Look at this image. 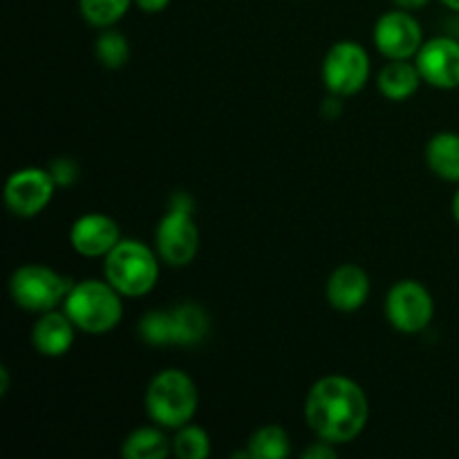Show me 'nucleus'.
Here are the masks:
<instances>
[{
	"mask_svg": "<svg viewBox=\"0 0 459 459\" xmlns=\"http://www.w3.org/2000/svg\"><path fill=\"white\" fill-rule=\"evenodd\" d=\"M370 417L368 397L357 381L341 375L318 379L305 399V420L318 439L348 444L363 433Z\"/></svg>",
	"mask_w": 459,
	"mask_h": 459,
	"instance_id": "obj_1",
	"label": "nucleus"
},
{
	"mask_svg": "<svg viewBox=\"0 0 459 459\" xmlns=\"http://www.w3.org/2000/svg\"><path fill=\"white\" fill-rule=\"evenodd\" d=\"M146 412L155 424L164 429H182L191 424L197 412L200 394L186 372L178 368L161 370L152 377L146 388Z\"/></svg>",
	"mask_w": 459,
	"mask_h": 459,
	"instance_id": "obj_2",
	"label": "nucleus"
},
{
	"mask_svg": "<svg viewBox=\"0 0 459 459\" xmlns=\"http://www.w3.org/2000/svg\"><path fill=\"white\" fill-rule=\"evenodd\" d=\"M63 305L76 330L88 334H106L115 330L124 314L121 294L108 281L74 282Z\"/></svg>",
	"mask_w": 459,
	"mask_h": 459,
	"instance_id": "obj_3",
	"label": "nucleus"
},
{
	"mask_svg": "<svg viewBox=\"0 0 459 459\" xmlns=\"http://www.w3.org/2000/svg\"><path fill=\"white\" fill-rule=\"evenodd\" d=\"M106 281L128 299H139L157 285L160 263L151 247L139 240H119L103 263Z\"/></svg>",
	"mask_w": 459,
	"mask_h": 459,
	"instance_id": "obj_4",
	"label": "nucleus"
},
{
	"mask_svg": "<svg viewBox=\"0 0 459 459\" xmlns=\"http://www.w3.org/2000/svg\"><path fill=\"white\" fill-rule=\"evenodd\" d=\"M157 254L170 267H186L200 249V231L193 220V200L186 193H175L170 209L155 231Z\"/></svg>",
	"mask_w": 459,
	"mask_h": 459,
	"instance_id": "obj_5",
	"label": "nucleus"
},
{
	"mask_svg": "<svg viewBox=\"0 0 459 459\" xmlns=\"http://www.w3.org/2000/svg\"><path fill=\"white\" fill-rule=\"evenodd\" d=\"M74 282L45 264H22L9 278V294L27 312H49L65 300Z\"/></svg>",
	"mask_w": 459,
	"mask_h": 459,
	"instance_id": "obj_6",
	"label": "nucleus"
},
{
	"mask_svg": "<svg viewBox=\"0 0 459 459\" xmlns=\"http://www.w3.org/2000/svg\"><path fill=\"white\" fill-rule=\"evenodd\" d=\"M370 79V56L354 40L332 45L323 61V81L334 97H352L361 92Z\"/></svg>",
	"mask_w": 459,
	"mask_h": 459,
	"instance_id": "obj_7",
	"label": "nucleus"
},
{
	"mask_svg": "<svg viewBox=\"0 0 459 459\" xmlns=\"http://www.w3.org/2000/svg\"><path fill=\"white\" fill-rule=\"evenodd\" d=\"M435 303L430 291L417 281H399L385 296V316L394 330L417 334L430 325Z\"/></svg>",
	"mask_w": 459,
	"mask_h": 459,
	"instance_id": "obj_8",
	"label": "nucleus"
},
{
	"mask_svg": "<svg viewBox=\"0 0 459 459\" xmlns=\"http://www.w3.org/2000/svg\"><path fill=\"white\" fill-rule=\"evenodd\" d=\"M54 188H56V182L49 170L30 166V169H21L9 175V179L4 182L3 197L13 215L34 218L49 204V200L54 197Z\"/></svg>",
	"mask_w": 459,
	"mask_h": 459,
	"instance_id": "obj_9",
	"label": "nucleus"
},
{
	"mask_svg": "<svg viewBox=\"0 0 459 459\" xmlns=\"http://www.w3.org/2000/svg\"><path fill=\"white\" fill-rule=\"evenodd\" d=\"M375 45L390 61L417 56L424 45L420 21L406 9L385 12L375 25Z\"/></svg>",
	"mask_w": 459,
	"mask_h": 459,
	"instance_id": "obj_10",
	"label": "nucleus"
},
{
	"mask_svg": "<svg viewBox=\"0 0 459 459\" xmlns=\"http://www.w3.org/2000/svg\"><path fill=\"white\" fill-rule=\"evenodd\" d=\"M421 79L439 90L459 88V40L437 36L421 45L415 61Z\"/></svg>",
	"mask_w": 459,
	"mask_h": 459,
	"instance_id": "obj_11",
	"label": "nucleus"
},
{
	"mask_svg": "<svg viewBox=\"0 0 459 459\" xmlns=\"http://www.w3.org/2000/svg\"><path fill=\"white\" fill-rule=\"evenodd\" d=\"M119 240V224L103 213L81 215L70 229L72 249L85 258H106Z\"/></svg>",
	"mask_w": 459,
	"mask_h": 459,
	"instance_id": "obj_12",
	"label": "nucleus"
},
{
	"mask_svg": "<svg viewBox=\"0 0 459 459\" xmlns=\"http://www.w3.org/2000/svg\"><path fill=\"white\" fill-rule=\"evenodd\" d=\"M370 296V278L359 264H341L327 281V300L339 312L363 307Z\"/></svg>",
	"mask_w": 459,
	"mask_h": 459,
	"instance_id": "obj_13",
	"label": "nucleus"
},
{
	"mask_svg": "<svg viewBox=\"0 0 459 459\" xmlns=\"http://www.w3.org/2000/svg\"><path fill=\"white\" fill-rule=\"evenodd\" d=\"M72 343H74V323L67 314L49 309L31 327V345L43 357H63Z\"/></svg>",
	"mask_w": 459,
	"mask_h": 459,
	"instance_id": "obj_14",
	"label": "nucleus"
},
{
	"mask_svg": "<svg viewBox=\"0 0 459 459\" xmlns=\"http://www.w3.org/2000/svg\"><path fill=\"white\" fill-rule=\"evenodd\" d=\"M421 81L424 79H421L417 65H412L408 58H403V61H390L388 65H384L377 83H379L381 94L385 99H390V101H406L408 97H412L420 90Z\"/></svg>",
	"mask_w": 459,
	"mask_h": 459,
	"instance_id": "obj_15",
	"label": "nucleus"
},
{
	"mask_svg": "<svg viewBox=\"0 0 459 459\" xmlns=\"http://www.w3.org/2000/svg\"><path fill=\"white\" fill-rule=\"evenodd\" d=\"M426 161L437 178L459 182V133H437L426 146Z\"/></svg>",
	"mask_w": 459,
	"mask_h": 459,
	"instance_id": "obj_16",
	"label": "nucleus"
},
{
	"mask_svg": "<svg viewBox=\"0 0 459 459\" xmlns=\"http://www.w3.org/2000/svg\"><path fill=\"white\" fill-rule=\"evenodd\" d=\"M175 345H195L209 334V314L195 303H182L170 309Z\"/></svg>",
	"mask_w": 459,
	"mask_h": 459,
	"instance_id": "obj_17",
	"label": "nucleus"
},
{
	"mask_svg": "<svg viewBox=\"0 0 459 459\" xmlns=\"http://www.w3.org/2000/svg\"><path fill=\"white\" fill-rule=\"evenodd\" d=\"M170 453H173V442H169L161 430L151 426L133 430L121 446V455L126 459H164Z\"/></svg>",
	"mask_w": 459,
	"mask_h": 459,
	"instance_id": "obj_18",
	"label": "nucleus"
},
{
	"mask_svg": "<svg viewBox=\"0 0 459 459\" xmlns=\"http://www.w3.org/2000/svg\"><path fill=\"white\" fill-rule=\"evenodd\" d=\"M247 448L254 459H282L290 455V435L276 424L263 426L251 435Z\"/></svg>",
	"mask_w": 459,
	"mask_h": 459,
	"instance_id": "obj_19",
	"label": "nucleus"
},
{
	"mask_svg": "<svg viewBox=\"0 0 459 459\" xmlns=\"http://www.w3.org/2000/svg\"><path fill=\"white\" fill-rule=\"evenodd\" d=\"M134 0H79L81 16L92 27H110L126 16Z\"/></svg>",
	"mask_w": 459,
	"mask_h": 459,
	"instance_id": "obj_20",
	"label": "nucleus"
},
{
	"mask_svg": "<svg viewBox=\"0 0 459 459\" xmlns=\"http://www.w3.org/2000/svg\"><path fill=\"white\" fill-rule=\"evenodd\" d=\"M211 453V439L204 429L186 424L178 429L173 439V455L179 459H206Z\"/></svg>",
	"mask_w": 459,
	"mask_h": 459,
	"instance_id": "obj_21",
	"label": "nucleus"
},
{
	"mask_svg": "<svg viewBox=\"0 0 459 459\" xmlns=\"http://www.w3.org/2000/svg\"><path fill=\"white\" fill-rule=\"evenodd\" d=\"M128 39L117 30H106L97 40V58L108 70H119L128 63Z\"/></svg>",
	"mask_w": 459,
	"mask_h": 459,
	"instance_id": "obj_22",
	"label": "nucleus"
},
{
	"mask_svg": "<svg viewBox=\"0 0 459 459\" xmlns=\"http://www.w3.org/2000/svg\"><path fill=\"white\" fill-rule=\"evenodd\" d=\"M139 336L151 345H170L173 343V323H170V312L152 309L139 321Z\"/></svg>",
	"mask_w": 459,
	"mask_h": 459,
	"instance_id": "obj_23",
	"label": "nucleus"
},
{
	"mask_svg": "<svg viewBox=\"0 0 459 459\" xmlns=\"http://www.w3.org/2000/svg\"><path fill=\"white\" fill-rule=\"evenodd\" d=\"M49 173H52L56 186H67V184H72L76 179L79 169H76V164L70 160V157H61V160L54 161L52 169H49Z\"/></svg>",
	"mask_w": 459,
	"mask_h": 459,
	"instance_id": "obj_24",
	"label": "nucleus"
},
{
	"mask_svg": "<svg viewBox=\"0 0 459 459\" xmlns=\"http://www.w3.org/2000/svg\"><path fill=\"white\" fill-rule=\"evenodd\" d=\"M300 457L303 459H334L336 451L332 448L330 442H325V439H318L316 444H312V446L305 448V451L300 453Z\"/></svg>",
	"mask_w": 459,
	"mask_h": 459,
	"instance_id": "obj_25",
	"label": "nucleus"
},
{
	"mask_svg": "<svg viewBox=\"0 0 459 459\" xmlns=\"http://www.w3.org/2000/svg\"><path fill=\"white\" fill-rule=\"evenodd\" d=\"M169 3L170 0H134V4H137V7L146 13L164 12V9L169 7Z\"/></svg>",
	"mask_w": 459,
	"mask_h": 459,
	"instance_id": "obj_26",
	"label": "nucleus"
},
{
	"mask_svg": "<svg viewBox=\"0 0 459 459\" xmlns=\"http://www.w3.org/2000/svg\"><path fill=\"white\" fill-rule=\"evenodd\" d=\"M399 9H406V12H415V9L426 7L430 0H393Z\"/></svg>",
	"mask_w": 459,
	"mask_h": 459,
	"instance_id": "obj_27",
	"label": "nucleus"
},
{
	"mask_svg": "<svg viewBox=\"0 0 459 459\" xmlns=\"http://www.w3.org/2000/svg\"><path fill=\"white\" fill-rule=\"evenodd\" d=\"M9 390V370L7 368H0V397H4Z\"/></svg>",
	"mask_w": 459,
	"mask_h": 459,
	"instance_id": "obj_28",
	"label": "nucleus"
},
{
	"mask_svg": "<svg viewBox=\"0 0 459 459\" xmlns=\"http://www.w3.org/2000/svg\"><path fill=\"white\" fill-rule=\"evenodd\" d=\"M453 215H455V220L459 224V191L455 193V197H453Z\"/></svg>",
	"mask_w": 459,
	"mask_h": 459,
	"instance_id": "obj_29",
	"label": "nucleus"
},
{
	"mask_svg": "<svg viewBox=\"0 0 459 459\" xmlns=\"http://www.w3.org/2000/svg\"><path fill=\"white\" fill-rule=\"evenodd\" d=\"M444 4H446L448 9H453V12H459V0H442Z\"/></svg>",
	"mask_w": 459,
	"mask_h": 459,
	"instance_id": "obj_30",
	"label": "nucleus"
}]
</instances>
